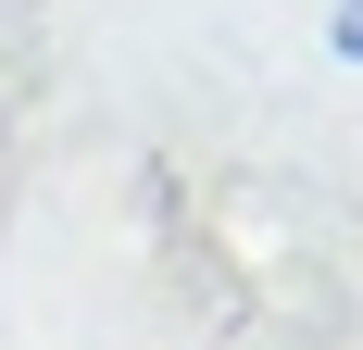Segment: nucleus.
I'll use <instances>...</instances> for the list:
<instances>
[{
	"instance_id": "obj_1",
	"label": "nucleus",
	"mask_w": 363,
	"mask_h": 350,
	"mask_svg": "<svg viewBox=\"0 0 363 350\" xmlns=\"http://www.w3.org/2000/svg\"><path fill=\"white\" fill-rule=\"evenodd\" d=\"M326 38H338V63L363 75V0H338V13H326Z\"/></svg>"
}]
</instances>
